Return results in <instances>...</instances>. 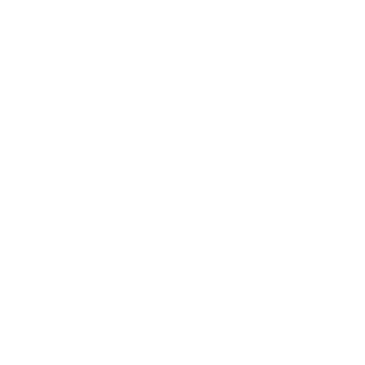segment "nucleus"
Instances as JSON below:
<instances>
[]
</instances>
